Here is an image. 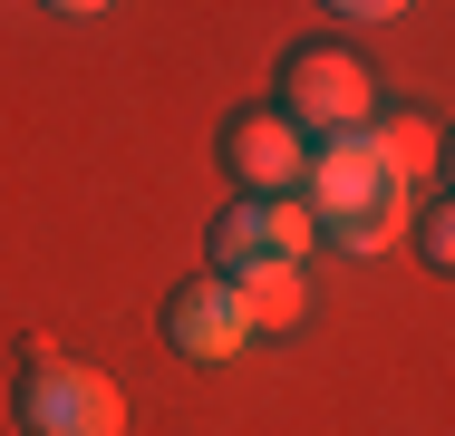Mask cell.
I'll return each mask as SVG.
<instances>
[{
    "instance_id": "1",
    "label": "cell",
    "mask_w": 455,
    "mask_h": 436,
    "mask_svg": "<svg viewBox=\"0 0 455 436\" xmlns=\"http://www.w3.org/2000/svg\"><path fill=\"white\" fill-rule=\"evenodd\" d=\"M10 408H20V436H126L116 378L88 368V359H59V349H29Z\"/></svg>"
},
{
    "instance_id": "2",
    "label": "cell",
    "mask_w": 455,
    "mask_h": 436,
    "mask_svg": "<svg viewBox=\"0 0 455 436\" xmlns=\"http://www.w3.org/2000/svg\"><path fill=\"white\" fill-rule=\"evenodd\" d=\"M417 184L378 156V136L349 126V136H320L310 146V166H300V204H310V223H349V214H387V204H407Z\"/></svg>"
},
{
    "instance_id": "3",
    "label": "cell",
    "mask_w": 455,
    "mask_h": 436,
    "mask_svg": "<svg viewBox=\"0 0 455 436\" xmlns=\"http://www.w3.org/2000/svg\"><path fill=\"white\" fill-rule=\"evenodd\" d=\"M281 117L320 146V136H349L378 117V78H368L349 49H291L281 59Z\"/></svg>"
},
{
    "instance_id": "4",
    "label": "cell",
    "mask_w": 455,
    "mask_h": 436,
    "mask_svg": "<svg viewBox=\"0 0 455 436\" xmlns=\"http://www.w3.org/2000/svg\"><path fill=\"white\" fill-rule=\"evenodd\" d=\"M156 330H165V349L175 359H194V368H233L243 349L262 340L252 330V311H243V291L213 271V281H175L165 291V311H156Z\"/></svg>"
},
{
    "instance_id": "5",
    "label": "cell",
    "mask_w": 455,
    "mask_h": 436,
    "mask_svg": "<svg viewBox=\"0 0 455 436\" xmlns=\"http://www.w3.org/2000/svg\"><path fill=\"white\" fill-rule=\"evenodd\" d=\"M213 156H223V174H233L243 194H300L310 136H300L281 107H233V117H223V136H213Z\"/></svg>"
},
{
    "instance_id": "6",
    "label": "cell",
    "mask_w": 455,
    "mask_h": 436,
    "mask_svg": "<svg viewBox=\"0 0 455 436\" xmlns=\"http://www.w3.org/2000/svg\"><path fill=\"white\" fill-rule=\"evenodd\" d=\"M310 204L300 194H243L213 214V271H252V262H300L310 253Z\"/></svg>"
},
{
    "instance_id": "7",
    "label": "cell",
    "mask_w": 455,
    "mask_h": 436,
    "mask_svg": "<svg viewBox=\"0 0 455 436\" xmlns=\"http://www.w3.org/2000/svg\"><path fill=\"white\" fill-rule=\"evenodd\" d=\"M233 291H243V311H252V330H291L300 320V301H310V281H300V262H252V271H223Z\"/></svg>"
},
{
    "instance_id": "8",
    "label": "cell",
    "mask_w": 455,
    "mask_h": 436,
    "mask_svg": "<svg viewBox=\"0 0 455 436\" xmlns=\"http://www.w3.org/2000/svg\"><path fill=\"white\" fill-rule=\"evenodd\" d=\"M368 136H378V156H387L397 174H407V184H417V174H436V156H446L436 117H417V107H387V126L368 117Z\"/></svg>"
},
{
    "instance_id": "9",
    "label": "cell",
    "mask_w": 455,
    "mask_h": 436,
    "mask_svg": "<svg viewBox=\"0 0 455 436\" xmlns=\"http://www.w3.org/2000/svg\"><path fill=\"white\" fill-rule=\"evenodd\" d=\"M397 233H407V204H387V214H349V223H320L330 253H387Z\"/></svg>"
},
{
    "instance_id": "10",
    "label": "cell",
    "mask_w": 455,
    "mask_h": 436,
    "mask_svg": "<svg viewBox=\"0 0 455 436\" xmlns=\"http://www.w3.org/2000/svg\"><path fill=\"white\" fill-rule=\"evenodd\" d=\"M417 262L427 271H455V194L446 204H417Z\"/></svg>"
},
{
    "instance_id": "11",
    "label": "cell",
    "mask_w": 455,
    "mask_h": 436,
    "mask_svg": "<svg viewBox=\"0 0 455 436\" xmlns=\"http://www.w3.org/2000/svg\"><path fill=\"white\" fill-rule=\"evenodd\" d=\"M330 10H339V20H397L407 0H330Z\"/></svg>"
},
{
    "instance_id": "12",
    "label": "cell",
    "mask_w": 455,
    "mask_h": 436,
    "mask_svg": "<svg viewBox=\"0 0 455 436\" xmlns=\"http://www.w3.org/2000/svg\"><path fill=\"white\" fill-rule=\"evenodd\" d=\"M39 10H59V20H97V10H116V0H39Z\"/></svg>"
},
{
    "instance_id": "13",
    "label": "cell",
    "mask_w": 455,
    "mask_h": 436,
    "mask_svg": "<svg viewBox=\"0 0 455 436\" xmlns=\"http://www.w3.org/2000/svg\"><path fill=\"white\" fill-rule=\"evenodd\" d=\"M436 166H446V184H455V136H446V156H436Z\"/></svg>"
}]
</instances>
